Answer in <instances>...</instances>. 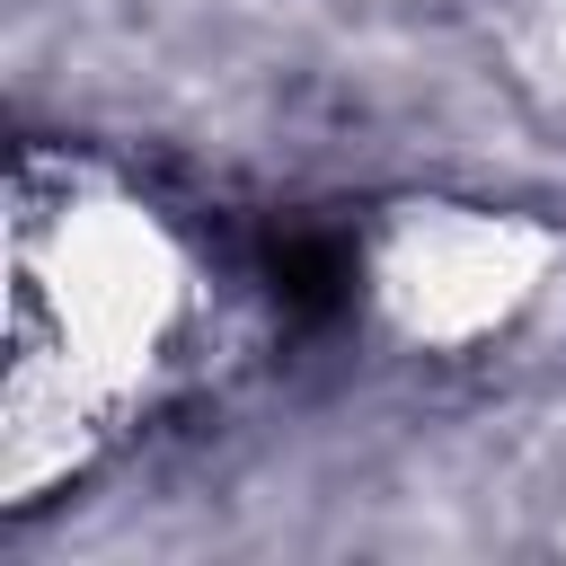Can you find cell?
I'll return each instance as SVG.
<instances>
[{
    "mask_svg": "<svg viewBox=\"0 0 566 566\" xmlns=\"http://www.w3.org/2000/svg\"><path fill=\"white\" fill-rule=\"evenodd\" d=\"M203 310L186 239L97 168L27 150L18 168V327H9V504L97 469L177 380Z\"/></svg>",
    "mask_w": 566,
    "mask_h": 566,
    "instance_id": "cell-1",
    "label": "cell"
}]
</instances>
